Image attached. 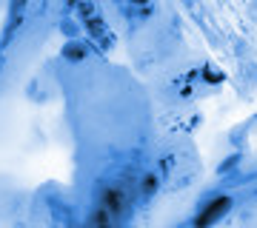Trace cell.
<instances>
[{"mask_svg":"<svg viewBox=\"0 0 257 228\" xmlns=\"http://www.w3.org/2000/svg\"><path fill=\"white\" fill-rule=\"evenodd\" d=\"M103 208L120 211V208H123V194H120V191H109V194H106V200H103Z\"/></svg>","mask_w":257,"mask_h":228,"instance_id":"7a4b0ae2","label":"cell"},{"mask_svg":"<svg viewBox=\"0 0 257 228\" xmlns=\"http://www.w3.org/2000/svg\"><path fill=\"white\" fill-rule=\"evenodd\" d=\"M226 208H229V197H220V200H214L209 208H206L200 217H197V225H209V222H214V219L220 217Z\"/></svg>","mask_w":257,"mask_h":228,"instance_id":"6da1fadb","label":"cell"}]
</instances>
